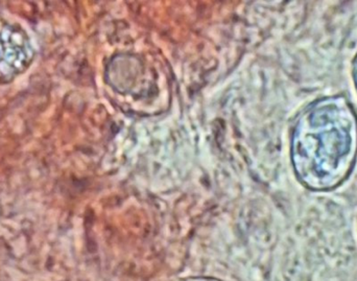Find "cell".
Listing matches in <instances>:
<instances>
[{
  "label": "cell",
  "mask_w": 357,
  "mask_h": 281,
  "mask_svg": "<svg viewBox=\"0 0 357 281\" xmlns=\"http://www.w3.org/2000/svg\"><path fill=\"white\" fill-rule=\"evenodd\" d=\"M33 48L19 25L0 18V82L8 81L31 65Z\"/></svg>",
  "instance_id": "obj_2"
},
{
  "label": "cell",
  "mask_w": 357,
  "mask_h": 281,
  "mask_svg": "<svg viewBox=\"0 0 357 281\" xmlns=\"http://www.w3.org/2000/svg\"><path fill=\"white\" fill-rule=\"evenodd\" d=\"M176 281H222L220 280H215V278H183V280H178Z\"/></svg>",
  "instance_id": "obj_3"
},
{
  "label": "cell",
  "mask_w": 357,
  "mask_h": 281,
  "mask_svg": "<svg viewBox=\"0 0 357 281\" xmlns=\"http://www.w3.org/2000/svg\"><path fill=\"white\" fill-rule=\"evenodd\" d=\"M303 117L294 136L296 169L307 185L327 188L343 179L356 149V121L347 106L327 104Z\"/></svg>",
  "instance_id": "obj_1"
},
{
  "label": "cell",
  "mask_w": 357,
  "mask_h": 281,
  "mask_svg": "<svg viewBox=\"0 0 357 281\" xmlns=\"http://www.w3.org/2000/svg\"><path fill=\"white\" fill-rule=\"evenodd\" d=\"M354 75H356V86H357V60L356 62V67H354Z\"/></svg>",
  "instance_id": "obj_4"
}]
</instances>
